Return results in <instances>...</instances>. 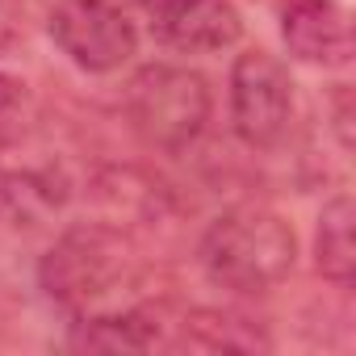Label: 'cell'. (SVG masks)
I'll return each mask as SVG.
<instances>
[{
    "mask_svg": "<svg viewBox=\"0 0 356 356\" xmlns=\"http://www.w3.org/2000/svg\"><path fill=\"white\" fill-rule=\"evenodd\" d=\"M38 281L72 318L138 306L143 260L134 239L113 222H80L63 231L38 264Z\"/></svg>",
    "mask_w": 356,
    "mask_h": 356,
    "instance_id": "obj_1",
    "label": "cell"
},
{
    "mask_svg": "<svg viewBox=\"0 0 356 356\" xmlns=\"http://www.w3.org/2000/svg\"><path fill=\"white\" fill-rule=\"evenodd\" d=\"M197 260L218 289L260 298L273 293L281 281H289L298 264V235L277 210L260 202H243L222 210L206 227Z\"/></svg>",
    "mask_w": 356,
    "mask_h": 356,
    "instance_id": "obj_2",
    "label": "cell"
},
{
    "mask_svg": "<svg viewBox=\"0 0 356 356\" xmlns=\"http://www.w3.org/2000/svg\"><path fill=\"white\" fill-rule=\"evenodd\" d=\"M214 113V97L202 72L181 63H147L126 84V118L134 134L155 151H189Z\"/></svg>",
    "mask_w": 356,
    "mask_h": 356,
    "instance_id": "obj_3",
    "label": "cell"
},
{
    "mask_svg": "<svg viewBox=\"0 0 356 356\" xmlns=\"http://www.w3.org/2000/svg\"><path fill=\"white\" fill-rule=\"evenodd\" d=\"M293 122V80L289 67L268 51H243L231 63V126L252 151H273L285 143Z\"/></svg>",
    "mask_w": 356,
    "mask_h": 356,
    "instance_id": "obj_4",
    "label": "cell"
},
{
    "mask_svg": "<svg viewBox=\"0 0 356 356\" xmlns=\"http://www.w3.org/2000/svg\"><path fill=\"white\" fill-rule=\"evenodd\" d=\"M55 47L92 76L118 72L138 51V30L130 13L113 0H59L47 22Z\"/></svg>",
    "mask_w": 356,
    "mask_h": 356,
    "instance_id": "obj_5",
    "label": "cell"
},
{
    "mask_svg": "<svg viewBox=\"0 0 356 356\" xmlns=\"http://www.w3.org/2000/svg\"><path fill=\"white\" fill-rule=\"evenodd\" d=\"M72 202V176L55 159L0 155V218L9 227H42Z\"/></svg>",
    "mask_w": 356,
    "mask_h": 356,
    "instance_id": "obj_6",
    "label": "cell"
},
{
    "mask_svg": "<svg viewBox=\"0 0 356 356\" xmlns=\"http://www.w3.org/2000/svg\"><path fill=\"white\" fill-rule=\"evenodd\" d=\"M281 38L298 63H310V67L352 63V22L339 0H285Z\"/></svg>",
    "mask_w": 356,
    "mask_h": 356,
    "instance_id": "obj_7",
    "label": "cell"
},
{
    "mask_svg": "<svg viewBox=\"0 0 356 356\" xmlns=\"http://www.w3.org/2000/svg\"><path fill=\"white\" fill-rule=\"evenodd\" d=\"M239 34H243V22H239V9L231 0H193L189 9L159 22V38L185 55L227 51L239 42Z\"/></svg>",
    "mask_w": 356,
    "mask_h": 356,
    "instance_id": "obj_8",
    "label": "cell"
},
{
    "mask_svg": "<svg viewBox=\"0 0 356 356\" xmlns=\"http://www.w3.org/2000/svg\"><path fill=\"white\" fill-rule=\"evenodd\" d=\"M159 339V318L138 302L113 314H92V318H76L72 327V343L88 348V352H143Z\"/></svg>",
    "mask_w": 356,
    "mask_h": 356,
    "instance_id": "obj_9",
    "label": "cell"
},
{
    "mask_svg": "<svg viewBox=\"0 0 356 356\" xmlns=\"http://www.w3.org/2000/svg\"><path fill=\"white\" fill-rule=\"evenodd\" d=\"M352 222H356V210H352V197L348 193H335L323 210H318V227H314V268L348 289L352 277H356V243H352Z\"/></svg>",
    "mask_w": 356,
    "mask_h": 356,
    "instance_id": "obj_10",
    "label": "cell"
},
{
    "mask_svg": "<svg viewBox=\"0 0 356 356\" xmlns=\"http://www.w3.org/2000/svg\"><path fill=\"white\" fill-rule=\"evenodd\" d=\"M185 343L193 348H206V352H252V348H264V335L260 331H248V323L231 318V314H218V310H202L193 318H185Z\"/></svg>",
    "mask_w": 356,
    "mask_h": 356,
    "instance_id": "obj_11",
    "label": "cell"
},
{
    "mask_svg": "<svg viewBox=\"0 0 356 356\" xmlns=\"http://www.w3.org/2000/svg\"><path fill=\"white\" fill-rule=\"evenodd\" d=\"M34 126V92L22 76L0 72V155L17 151Z\"/></svg>",
    "mask_w": 356,
    "mask_h": 356,
    "instance_id": "obj_12",
    "label": "cell"
},
{
    "mask_svg": "<svg viewBox=\"0 0 356 356\" xmlns=\"http://www.w3.org/2000/svg\"><path fill=\"white\" fill-rule=\"evenodd\" d=\"M22 30V5L17 0H0V51H9Z\"/></svg>",
    "mask_w": 356,
    "mask_h": 356,
    "instance_id": "obj_13",
    "label": "cell"
},
{
    "mask_svg": "<svg viewBox=\"0 0 356 356\" xmlns=\"http://www.w3.org/2000/svg\"><path fill=\"white\" fill-rule=\"evenodd\" d=\"M134 5H138L143 13H151V17H155V26H159V22H168V17H176L181 9H189L193 0H134Z\"/></svg>",
    "mask_w": 356,
    "mask_h": 356,
    "instance_id": "obj_14",
    "label": "cell"
}]
</instances>
